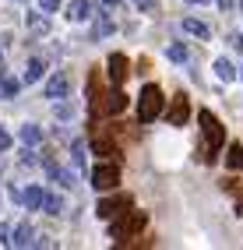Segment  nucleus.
<instances>
[{"mask_svg": "<svg viewBox=\"0 0 243 250\" xmlns=\"http://www.w3.org/2000/svg\"><path fill=\"white\" fill-rule=\"evenodd\" d=\"M50 11H28L25 14V28L36 32V36H50V18H46Z\"/></svg>", "mask_w": 243, "mask_h": 250, "instance_id": "6e6552de", "label": "nucleus"}, {"mask_svg": "<svg viewBox=\"0 0 243 250\" xmlns=\"http://www.w3.org/2000/svg\"><path fill=\"white\" fill-rule=\"evenodd\" d=\"M190 4H208V0H190Z\"/></svg>", "mask_w": 243, "mask_h": 250, "instance_id": "2f4dec72", "label": "nucleus"}, {"mask_svg": "<svg viewBox=\"0 0 243 250\" xmlns=\"http://www.w3.org/2000/svg\"><path fill=\"white\" fill-rule=\"evenodd\" d=\"M7 148H11V134H7L4 127H0V152H7Z\"/></svg>", "mask_w": 243, "mask_h": 250, "instance_id": "393cba45", "label": "nucleus"}, {"mask_svg": "<svg viewBox=\"0 0 243 250\" xmlns=\"http://www.w3.org/2000/svg\"><path fill=\"white\" fill-rule=\"evenodd\" d=\"M21 88V81L18 78H11V74H0V99H14Z\"/></svg>", "mask_w": 243, "mask_h": 250, "instance_id": "dca6fc26", "label": "nucleus"}, {"mask_svg": "<svg viewBox=\"0 0 243 250\" xmlns=\"http://www.w3.org/2000/svg\"><path fill=\"white\" fill-rule=\"evenodd\" d=\"M18 138H21V145H25V148H36V145L42 141V130H39L36 124H25V127L18 130Z\"/></svg>", "mask_w": 243, "mask_h": 250, "instance_id": "4468645a", "label": "nucleus"}, {"mask_svg": "<svg viewBox=\"0 0 243 250\" xmlns=\"http://www.w3.org/2000/svg\"><path fill=\"white\" fill-rule=\"evenodd\" d=\"M117 183H120V166L117 162H102V166L92 169V187L95 190H113Z\"/></svg>", "mask_w": 243, "mask_h": 250, "instance_id": "39448f33", "label": "nucleus"}, {"mask_svg": "<svg viewBox=\"0 0 243 250\" xmlns=\"http://www.w3.org/2000/svg\"><path fill=\"white\" fill-rule=\"evenodd\" d=\"M67 92H71V81H67L63 71H57L50 81H46V99H53V103L57 99H67Z\"/></svg>", "mask_w": 243, "mask_h": 250, "instance_id": "0eeeda50", "label": "nucleus"}, {"mask_svg": "<svg viewBox=\"0 0 243 250\" xmlns=\"http://www.w3.org/2000/svg\"><path fill=\"white\" fill-rule=\"evenodd\" d=\"M183 28L190 32V36H198V39H208V36H212V28H208L204 21H198V18H187V21H183Z\"/></svg>", "mask_w": 243, "mask_h": 250, "instance_id": "412c9836", "label": "nucleus"}, {"mask_svg": "<svg viewBox=\"0 0 243 250\" xmlns=\"http://www.w3.org/2000/svg\"><path fill=\"white\" fill-rule=\"evenodd\" d=\"M120 4H123V0H102V7H106V11H113V7H120Z\"/></svg>", "mask_w": 243, "mask_h": 250, "instance_id": "c85d7f7f", "label": "nucleus"}, {"mask_svg": "<svg viewBox=\"0 0 243 250\" xmlns=\"http://www.w3.org/2000/svg\"><path fill=\"white\" fill-rule=\"evenodd\" d=\"M92 155H102V159H113V155H120V148L117 145H113L109 138H92Z\"/></svg>", "mask_w": 243, "mask_h": 250, "instance_id": "f8f14e48", "label": "nucleus"}, {"mask_svg": "<svg viewBox=\"0 0 243 250\" xmlns=\"http://www.w3.org/2000/svg\"><path fill=\"white\" fill-rule=\"evenodd\" d=\"M88 11H92V0H74V4L67 7V18L81 21V18H88Z\"/></svg>", "mask_w": 243, "mask_h": 250, "instance_id": "a211bd4d", "label": "nucleus"}, {"mask_svg": "<svg viewBox=\"0 0 243 250\" xmlns=\"http://www.w3.org/2000/svg\"><path fill=\"white\" fill-rule=\"evenodd\" d=\"M102 109H106L109 116L123 113V109H127V95H123V92H109V95H106V103H102Z\"/></svg>", "mask_w": 243, "mask_h": 250, "instance_id": "ddd939ff", "label": "nucleus"}, {"mask_svg": "<svg viewBox=\"0 0 243 250\" xmlns=\"http://www.w3.org/2000/svg\"><path fill=\"white\" fill-rule=\"evenodd\" d=\"M46 74V60L42 57H28V63H25V74H21V81L25 85H36V81Z\"/></svg>", "mask_w": 243, "mask_h": 250, "instance_id": "9d476101", "label": "nucleus"}, {"mask_svg": "<svg viewBox=\"0 0 243 250\" xmlns=\"http://www.w3.org/2000/svg\"><path fill=\"white\" fill-rule=\"evenodd\" d=\"M198 124H201V130H204V162H212L222 148H225V130H222V124L215 120V113H208V109L198 113Z\"/></svg>", "mask_w": 243, "mask_h": 250, "instance_id": "f257e3e1", "label": "nucleus"}, {"mask_svg": "<svg viewBox=\"0 0 243 250\" xmlns=\"http://www.w3.org/2000/svg\"><path fill=\"white\" fill-rule=\"evenodd\" d=\"M229 46H233V49H243V36H236V32H233V36H229Z\"/></svg>", "mask_w": 243, "mask_h": 250, "instance_id": "cd10ccee", "label": "nucleus"}, {"mask_svg": "<svg viewBox=\"0 0 243 250\" xmlns=\"http://www.w3.org/2000/svg\"><path fill=\"white\" fill-rule=\"evenodd\" d=\"M141 229H144V211H123L117 219H109V240L127 243V240H134Z\"/></svg>", "mask_w": 243, "mask_h": 250, "instance_id": "f03ea898", "label": "nucleus"}, {"mask_svg": "<svg viewBox=\"0 0 243 250\" xmlns=\"http://www.w3.org/2000/svg\"><path fill=\"white\" fill-rule=\"evenodd\" d=\"M21 205H25L28 211H39V208L46 205V190H42V187H36V183H32V187H28V190L21 194Z\"/></svg>", "mask_w": 243, "mask_h": 250, "instance_id": "9b49d317", "label": "nucleus"}, {"mask_svg": "<svg viewBox=\"0 0 243 250\" xmlns=\"http://www.w3.org/2000/svg\"><path fill=\"white\" fill-rule=\"evenodd\" d=\"M18 4H21V0H18Z\"/></svg>", "mask_w": 243, "mask_h": 250, "instance_id": "473e14b6", "label": "nucleus"}, {"mask_svg": "<svg viewBox=\"0 0 243 250\" xmlns=\"http://www.w3.org/2000/svg\"><path fill=\"white\" fill-rule=\"evenodd\" d=\"M225 166H229V169H243V145H229L225 148Z\"/></svg>", "mask_w": 243, "mask_h": 250, "instance_id": "f3484780", "label": "nucleus"}, {"mask_svg": "<svg viewBox=\"0 0 243 250\" xmlns=\"http://www.w3.org/2000/svg\"><path fill=\"white\" fill-rule=\"evenodd\" d=\"M236 215H240V219H243V194L236 197Z\"/></svg>", "mask_w": 243, "mask_h": 250, "instance_id": "c756f323", "label": "nucleus"}, {"mask_svg": "<svg viewBox=\"0 0 243 250\" xmlns=\"http://www.w3.org/2000/svg\"><path fill=\"white\" fill-rule=\"evenodd\" d=\"M166 53H169V60H173V63H187V60H190V49H187V42H169V49H166Z\"/></svg>", "mask_w": 243, "mask_h": 250, "instance_id": "aec40b11", "label": "nucleus"}, {"mask_svg": "<svg viewBox=\"0 0 243 250\" xmlns=\"http://www.w3.org/2000/svg\"><path fill=\"white\" fill-rule=\"evenodd\" d=\"M106 67H109L106 74H109V81H113V85H123V78H127V57H123V53H113Z\"/></svg>", "mask_w": 243, "mask_h": 250, "instance_id": "1a4fd4ad", "label": "nucleus"}, {"mask_svg": "<svg viewBox=\"0 0 243 250\" xmlns=\"http://www.w3.org/2000/svg\"><path fill=\"white\" fill-rule=\"evenodd\" d=\"M138 11H155V0H134Z\"/></svg>", "mask_w": 243, "mask_h": 250, "instance_id": "bb28decb", "label": "nucleus"}, {"mask_svg": "<svg viewBox=\"0 0 243 250\" xmlns=\"http://www.w3.org/2000/svg\"><path fill=\"white\" fill-rule=\"evenodd\" d=\"M159 113H162V88L159 85H144L141 95H138V120L152 124Z\"/></svg>", "mask_w": 243, "mask_h": 250, "instance_id": "7ed1b4c3", "label": "nucleus"}, {"mask_svg": "<svg viewBox=\"0 0 243 250\" xmlns=\"http://www.w3.org/2000/svg\"><path fill=\"white\" fill-rule=\"evenodd\" d=\"M240 78H243V74H240Z\"/></svg>", "mask_w": 243, "mask_h": 250, "instance_id": "72a5a7b5", "label": "nucleus"}, {"mask_svg": "<svg viewBox=\"0 0 243 250\" xmlns=\"http://www.w3.org/2000/svg\"><path fill=\"white\" fill-rule=\"evenodd\" d=\"M42 211H46V215H60V211H63V197H60V194H46Z\"/></svg>", "mask_w": 243, "mask_h": 250, "instance_id": "5701e85b", "label": "nucleus"}, {"mask_svg": "<svg viewBox=\"0 0 243 250\" xmlns=\"http://www.w3.org/2000/svg\"><path fill=\"white\" fill-rule=\"evenodd\" d=\"M215 74H219V81H236V67H233V63L229 60H215Z\"/></svg>", "mask_w": 243, "mask_h": 250, "instance_id": "4be33fe9", "label": "nucleus"}, {"mask_svg": "<svg viewBox=\"0 0 243 250\" xmlns=\"http://www.w3.org/2000/svg\"><path fill=\"white\" fill-rule=\"evenodd\" d=\"M215 4H219V7L225 11V7H233V0H215Z\"/></svg>", "mask_w": 243, "mask_h": 250, "instance_id": "7c9ffc66", "label": "nucleus"}, {"mask_svg": "<svg viewBox=\"0 0 243 250\" xmlns=\"http://www.w3.org/2000/svg\"><path fill=\"white\" fill-rule=\"evenodd\" d=\"M113 28H117V25H113V18L102 11L99 18H95V39H106V36H113Z\"/></svg>", "mask_w": 243, "mask_h": 250, "instance_id": "6ab92c4d", "label": "nucleus"}, {"mask_svg": "<svg viewBox=\"0 0 243 250\" xmlns=\"http://www.w3.org/2000/svg\"><path fill=\"white\" fill-rule=\"evenodd\" d=\"M187 120H190V103H187L183 92H176L169 99V124L173 127H187Z\"/></svg>", "mask_w": 243, "mask_h": 250, "instance_id": "423d86ee", "label": "nucleus"}, {"mask_svg": "<svg viewBox=\"0 0 243 250\" xmlns=\"http://www.w3.org/2000/svg\"><path fill=\"white\" fill-rule=\"evenodd\" d=\"M39 7H42V11H50V14H53V11L60 7V0H39Z\"/></svg>", "mask_w": 243, "mask_h": 250, "instance_id": "a878e982", "label": "nucleus"}, {"mask_svg": "<svg viewBox=\"0 0 243 250\" xmlns=\"http://www.w3.org/2000/svg\"><path fill=\"white\" fill-rule=\"evenodd\" d=\"M131 205H134L131 194H113V197H102V201L95 205V215H99V219H117V215L131 211Z\"/></svg>", "mask_w": 243, "mask_h": 250, "instance_id": "20e7f679", "label": "nucleus"}, {"mask_svg": "<svg viewBox=\"0 0 243 250\" xmlns=\"http://www.w3.org/2000/svg\"><path fill=\"white\" fill-rule=\"evenodd\" d=\"M32 236H36V232H32V226L21 222L18 229H14V236H11V247H32V243H36Z\"/></svg>", "mask_w": 243, "mask_h": 250, "instance_id": "2eb2a0df", "label": "nucleus"}, {"mask_svg": "<svg viewBox=\"0 0 243 250\" xmlns=\"http://www.w3.org/2000/svg\"><path fill=\"white\" fill-rule=\"evenodd\" d=\"M74 166H85V141H74Z\"/></svg>", "mask_w": 243, "mask_h": 250, "instance_id": "b1692460", "label": "nucleus"}]
</instances>
